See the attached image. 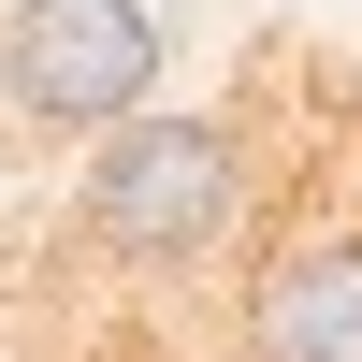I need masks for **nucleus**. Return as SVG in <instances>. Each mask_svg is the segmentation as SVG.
I'll return each mask as SVG.
<instances>
[{
	"label": "nucleus",
	"instance_id": "obj_1",
	"mask_svg": "<svg viewBox=\"0 0 362 362\" xmlns=\"http://www.w3.org/2000/svg\"><path fill=\"white\" fill-rule=\"evenodd\" d=\"M232 203H247V145H232L218 116H131V131H102V160H87L73 232L102 261H131V276H160V261L218 247Z\"/></svg>",
	"mask_w": 362,
	"mask_h": 362
},
{
	"label": "nucleus",
	"instance_id": "obj_2",
	"mask_svg": "<svg viewBox=\"0 0 362 362\" xmlns=\"http://www.w3.org/2000/svg\"><path fill=\"white\" fill-rule=\"evenodd\" d=\"M0 87H15L29 131H131L145 87H160V15L145 0H15Z\"/></svg>",
	"mask_w": 362,
	"mask_h": 362
},
{
	"label": "nucleus",
	"instance_id": "obj_3",
	"mask_svg": "<svg viewBox=\"0 0 362 362\" xmlns=\"http://www.w3.org/2000/svg\"><path fill=\"white\" fill-rule=\"evenodd\" d=\"M247 362H362V232H305L247 290Z\"/></svg>",
	"mask_w": 362,
	"mask_h": 362
}]
</instances>
